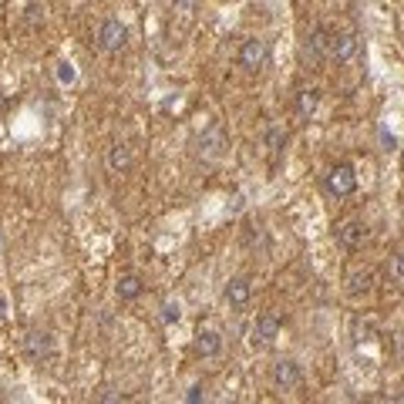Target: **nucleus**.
<instances>
[{
  "label": "nucleus",
  "instance_id": "1",
  "mask_svg": "<svg viewBox=\"0 0 404 404\" xmlns=\"http://www.w3.org/2000/svg\"><path fill=\"white\" fill-rule=\"evenodd\" d=\"M324 189H327L330 196H337V199L354 196V189H357V172H354V165L351 162L334 165V169L327 172V179H324Z\"/></svg>",
  "mask_w": 404,
  "mask_h": 404
},
{
  "label": "nucleus",
  "instance_id": "13",
  "mask_svg": "<svg viewBox=\"0 0 404 404\" xmlns=\"http://www.w3.org/2000/svg\"><path fill=\"white\" fill-rule=\"evenodd\" d=\"M196 351L202 357H216V354L223 351V337L216 334V330H199V337H196Z\"/></svg>",
  "mask_w": 404,
  "mask_h": 404
},
{
  "label": "nucleus",
  "instance_id": "10",
  "mask_svg": "<svg viewBox=\"0 0 404 404\" xmlns=\"http://www.w3.org/2000/svg\"><path fill=\"white\" fill-rule=\"evenodd\" d=\"M142 290H145V283H142L139 273H122L118 283H115V293H118V300H139Z\"/></svg>",
  "mask_w": 404,
  "mask_h": 404
},
{
  "label": "nucleus",
  "instance_id": "23",
  "mask_svg": "<svg viewBox=\"0 0 404 404\" xmlns=\"http://www.w3.org/2000/svg\"><path fill=\"white\" fill-rule=\"evenodd\" d=\"M4 314H7V300L0 297V320H4Z\"/></svg>",
  "mask_w": 404,
  "mask_h": 404
},
{
  "label": "nucleus",
  "instance_id": "17",
  "mask_svg": "<svg viewBox=\"0 0 404 404\" xmlns=\"http://www.w3.org/2000/svg\"><path fill=\"white\" fill-rule=\"evenodd\" d=\"M266 149H270V155H273V159H277L280 152L287 149V132H283L280 125H273L270 132H266Z\"/></svg>",
  "mask_w": 404,
  "mask_h": 404
},
{
  "label": "nucleus",
  "instance_id": "4",
  "mask_svg": "<svg viewBox=\"0 0 404 404\" xmlns=\"http://www.w3.org/2000/svg\"><path fill=\"white\" fill-rule=\"evenodd\" d=\"M357 51H361V41H357V34H354V31L334 34V38L327 41V58H334V61H351Z\"/></svg>",
  "mask_w": 404,
  "mask_h": 404
},
{
  "label": "nucleus",
  "instance_id": "14",
  "mask_svg": "<svg viewBox=\"0 0 404 404\" xmlns=\"http://www.w3.org/2000/svg\"><path fill=\"white\" fill-rule=\"evenodd\" d=\"M371 283H374V273H371V270H354V273H347V293H351V297L367 293Z\"/></svg>",
  "mask_w": 404,
  "mask_h": 404
},
{
  "label": "nucleus",
  "instance_id": "16",
  "mask_svg": "<svg viewBox=\"0 0 404 404\" xmlns=\"http://www.w3.org/2000/svg\"><path fill=\"white\" fill-rule=\"evenodd\" d=\"M223 128L216 125V128H209V135H202V149H206V155L209 159H219V152H223Z\"/></svg>",
  "mask_w": 404,
  "mask_h": 404
},
{
  "label": "nucleus",
  "instance_id": "5",
  "mask_svg": "<svg viewBox=\"0 0 404 404\" xmlns=\"http://www.w3.org/2000/svg\"><path fill=\"white\" fill-rule=\"evenodd\" d=\"M277 337H280V317L270 314V310L256 317V324H253V344L256 347H270Z\"/></svg>",
  "mask_w": 404,
  "mask_h": 404
},
{
  "label": "nucleus",
  "instance_id": "15",
  "mask_svg": "<svg viewBox=\"0 0 404 404\" xmlns=\"http://www.w3.org/2000/svg\"><path fill=\"white\" fill-rule=\"evenodd\" d=\"M317 105H320V91L317 88H303L300 95H297V112H300L303 118H310V115L317 112Z\"/></svg>",
  "mask_w": 404,
  "mask_h": 404
},
{
  "label": "nucleus",
  "instance_id": "9",
  "mask_svg": "<svg viewBox=\"0 0 404 404\" xmlns=\"http://www.w3.org/2000/svg\"><path fill=\"white\" fill-rule=\"evenodd\" d=\"M250 297H253V287H250V280H246V277H233V280L226 283V300H229V307L243 310V307L250 303Z\"/></svg>",
  "mask_w": 404,
  "mask_h": 404
},
{
  "label": "nucleus",
  "instance_id": "18",
  "mask_svg": "<svg viewBox=\"0 0 404 404\" xmlns=\"http://www.w3.org/2000/svg\"><path fill=\"white\" fill-rule=\"evenodd\" d=\"M179 317H182V307L176 300H165L162 303V320L165 324H179Z\"/></svg>",
  "mask_w": 404,
  "mask_h": 404
},
{
  "label": "nucleus",
  "instance_id": "3",
  "mask_svg": "<svg viewBox=\"0 0 404 404\" xmlns=\"http://www.w3.org/2000/svg\"><path fill=\"white\" fill-rule=\"evenodd\" d=\"M270 381H273V388L277 391H293V388H300V367L293 364V361H277L273 364V371H270Z\"/></svg>",
  "mask_w": 404,
  "mask_h": 404
},
{
  "label": "nucleus",
  "instance_id": "6",
  "mask_svg": "<svg viewBox=\"0 0 404 404\" xmlns=\"http://www.w3.org/2000/svg\"><path fill=\"white\" fill-rule=\"evenodd\" d=\"M266 58H270V51H266V41H260V38L243 41V48H240V64L246 68V71H260V68L266 64Z\"/></svg>",
  "mask_w": 404,
  "mask_h": 404
},
{
  "label": "nucleus",
  "instance_id": "22",
  "mask_svg": "<svg viewBox=\"0 0 404 404\" xmlns=\"http://www.w3.org/2000/svg\"><path fill=\"white\" fill-rule=\"evenodd\" d=\"M176 7H179V11H192V7H196V0H176Z\"/></svg>",
  "mask_w": 404,
  "mask_h": 404
},
{
  "label": "nucleus",
  "instance_id": "11",
  "mask_svg": "<svg viewBox=\"0 0 404 404\" xmlns=\"http://www.w3.org/2000/svg\"><path fill=\"white\" fill-rule=\"evenodd\" d=\"M132 169V149H128L125 142H115L112 149H108V172L112 176H122Z\"/></svg>",
  "mask_w": 404,
  "mask_h": 404
},
{
  "label": "nucleus",
  "instance_id": "24",
  "mask_svg": "<svg viewBox=\"0 0 404 404\" xmlns=\"http://www.w3.org/2000/svg\"><path fill=\"white\" fill-rule=\"evenodd\" d=\"M401 162H404V145H401Z\"/></svg>",
  "mask_w": 404,
  "mask_h": 404
},
{
  "label": "nucleus",
  "instance_id": "20",
  "mask_svg": "<svg viewBox=\"0 0 404 404\" xmlns=\"http://www.w3.org/2000/svg\"><path fill=\"white\" fill-rule=\"evenodd\" d=\"M391 273H394V280H398V283H401V287H404V250L398 253V256H394V263H391Z\"/></svg>",
  "mask_w": 404,
  "mask_h": 404
},
{
  "label": "nucleus",
  "instance_id": "12",
  "mask_svg": "<svg viewBox=\"0 0 404 404\" xmlns=\"http://www.w3.org/2000/svg\"><path fill=\"white\" fill-rule=\"evenodd\" d=\"M327 31H320V27H317L314 34H310V38H307V48H303V58H310V61L314 64H320L324 61V58H327Z\"/></svg>",
  "mask_w": 404,
  "mask_h": 404
},
{
  "label": "nucleus",
  "instance_id": "7",
  "mask_svg": "<svg viewBox=\"0 0 404 404\" xmlns=\"http://www.w3.org/2000/svg\"><path fill=\"white\" fill-rule=\"evenodd\" d=\"M24 351L31 361H44V357H51L54 354V341H51L48 330H31L24 337Z\"/></svg>",
  "mask_w": 404,
  "mask_h": 404
},
{
  "label": "nucleus",
  "instance_id": "2",
  "mask_svg": "<svg viewBox=\"0 0 404 404\" xmlns=\"http://www.w3.org/2000/svg\"><path fill=\"white\" fill-rule=\"evenodd\" d=\"M98 44H101V51H108V54L122 51V48L128 44L125 24H122V21H115V17H108V21L98 27Z\"/></svg>",
  "mask_w": 404,
  "mask_h": 404
},
{
  "label": "nucleus",
  "instance_id": "19",
  "mask_svg": "<svg viewBox=\"0 0 404 404\" xmlns=\"http://www.w3.org/2000/svg\"><path fill=\"white\" fill-rule=\"evenodd\" d=\"M58 81H61V85H71V81H75V68L68 61L58 64Z\"/></svg>",
  "mask_w": 404,
  "mask_h": 404
},
{
  "label": "nucleus",
  "instance_id": "21",
  "mask_svg": "<svg viewBox=\"0 0 404 404\" xmlns=\"http://www.w3.org/2000/svg\"><path fill=\"white\" fill-rule=\"evenodd\" d=\"M206 398V391H202V384H192L189 394H186V401H202Z\"/></svg>",
  "mask_w": 404,
  "mask_h": 404
},
{
  "label": "nucleus",
  "instance_id": "8",
  "mask_svg": "<svg viewBox=\"0 0 404 404\" xmlns=\"http://www.w3.org/2000/svg\"><path fill=\"white\" fill-rule=\"evenodd\" d=\"M337 243H341L344 250H357V246H364L367 243V226L361 219H351V223H344L337 229Z\"/></svg>",
  "mask_w": 404,
  "mask_h": 404
}]
</instances>
